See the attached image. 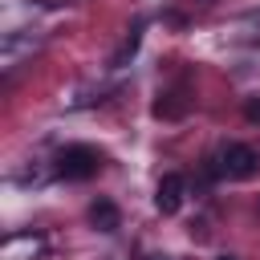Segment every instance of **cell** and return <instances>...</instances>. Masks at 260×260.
Instances as JSON below:
<instances>
[{"instance_id":"ba28073f","label":"cell","mask_w":260,"mask_h":260,"mask_svg":"<svg viewBox=\"0 0 260 260\" xmlns=\"http://www.w3.org/2000/svg\"><path fill=\"white\" fill-rule=\"evenodd\" d=\"M142 260H167V256H142Z\"/></svg>"},{"instance_id":"8992f818","label":"cell","mask_w":260,"mask_h":260,"mask_svg":"<svg viewBox=\"0 0 260 260\" xmlns=\"http://www.w3.org/2000/svg\"><path fill=\"white\" fill-rule=\"evenodd\" d=\"M248 118H260V102H252V106H248Z\"/></svg>"},{"instance_id":"5b68a950","label":"cell","mask_w":260,"mask_h":260,"mask_svg":"<svg viewBox=\"0 0 260 260\" xmlns=\"http://www.w3.org/2000/svg\"><path fill=\"white\" fill-rule=\"evenodd\" d=\"M183 110H187V98H179V93H167V98L154 102V114L158 118H179Z\"/></svg>"},{"instance_id":"6da1fadb","label":"cell","mask_w":260,"mask_h":260,"mask_svg":"<svg viewBox=\"0 0 260 260\" xmlns=\"http://www.w3.org/2000/svg\"><path fill=\"white\" fill-rule=\"evenodd\" d=\"M98 171H102V154L93 146H85V142H73V146H65L57 154V175L69 179V183H85Z\"/></svg>"},{"instance_id":"3957f363","label":"cell","mask_w":260,"mask_h":260,"mask_svg":"<svg viewBox=\"0 0 260 260\" xmlns=\"http://www.w3.org/2000/svg\"><path fill=\"white\" fill-rule=\"evenodd\" d=\"M183 199H187V183H183V175H162L158 187H154V207H158L162 215H175V211L183 207Z\"/></svg>"},{"instance_id":"52a82bcc","label":"cell","mask_w":260,"mask_h":260,"mask_svg":"<svg viewBox=\"0 0 260 260\" xmlns=\"http://www.w3.org/2000/svg\"><path fill=\"white\" fill-rule=\"evenodd\" d=\"M215 260H240V256H232V252H223V256H215Z\"/></svg>"},{"instance_id":"277c9868","label":"cell","mask_w":260,"mask_h":260,"mask_svg":"<svg viewBox=\"0 0 260 260\" xmlns=\"http://www.w3.org/2000/svg\"><path fill=\"white\" fill-rule=\"evenodd\" d=\"M89 223H93L98 232H118V228H122V215H118V207H114L110 199H93V203H89Z\"/></svg>"},{"instance_id":"7a4b0ae2","label":"cell","mask_w":260,"mask_h":260,"mask_svg":"<svg viewBox=\"0 0 260 260\" xmlns=\"http://www.w3.org/2000/svg\"><path fill=\"white\" fill-rule=\"evenodd\" d=\"M219 171L232 179H252V175H260V154L248 142H228L219 150Z\"/></svg>"}]
</instances>
